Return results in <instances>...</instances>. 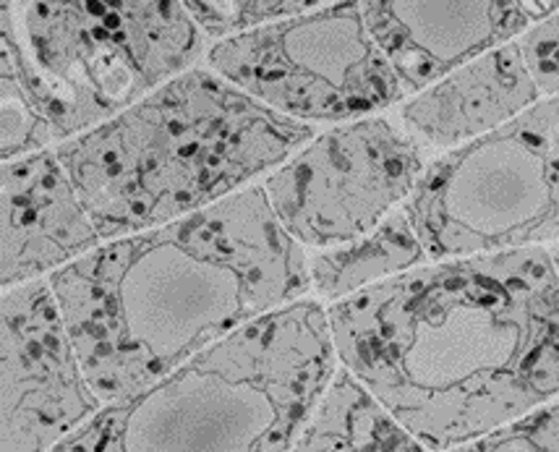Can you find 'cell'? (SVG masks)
Masks as SVG:
<instances>
[{"label": "cell", "mask_w": 559, "mask_h": 452, "mask_svg": "<svg viewBox=\"0 0 559 452\" xmlns=\"http://www.w3.org/2000/svg\"><path fill=\"white\" fill-rule=\"evenodd\" d=\"M328 314L337 361L429 452L559 395V283L542 246L424 264Z\"/></svg>", "instance_id": "obj_1"}, {"label": "cell", "mask_w": 559, "mask_h": 452, "mask_svg": "<svg viewBox=\"0 0 559 452\" xmlns=\"http://www.w3.org/2000/svg\"><path fill=\"white\" fill-rule=\"evenodd\" d=\"M103 403L155 384L311 288L304 243L264 186L159 228L112 238L48 277Z\"/></svg>", "instance_id": "obj_2"}, {"label": "cell", "mask_w": 559, "mask_h": 452, "mask_svg": "<svg viewBox=\"0 0 559 452\" xmlns=\"http://www.w3.org/2000/svg\"><path fill=\"white\" fill-rule=\"evenodd\" d=\"M314 136L311 123L194 66L56 152L103 241H112L249 189Z\"/></svg>", "instance_id": "obj_3"}, {"label": "cell", "mask_w": 559, "mask_h": 452, "mask_svg": "<svg viewBox=\"0 0 559 452\" xmlns=\"http://www.w3.org/2000/svg\"><path fill=\"white\" fill-rule=\"evenodd\" d=\"M335 369L330 314L301 298L105 403L50 452H288Z\"/></svg>", "instance_id": "obj_4"}, {"label": "cell", "mask_w": 559, "mask_h": 452, "mask_svg": "<svg viewBox=\"0 0 559 452\" xmlns=\"http://www.w3.org/2000/svg\"><path fill=\"white\" fill-rule=\"evenodd\" d=\"M3 163L58 147L194 69L181 0H0Z\"/></svg>", "instance_id": "obj_5"}, {"label": "cell", "mask_w": 559, "mask_h": 452, "mask_svg": "<svg viewBox=\"0 0 559 452\" xmlns=\"http://www.w3.org/2000/svg\"><path fill=\"white\" fill-rule=\"evenodd\" d=\"M403 212L431 262L559 238V95L426 165Z\"/></svg>", "instance_id": "obj_6"}, {"label": "cell", "mask_w": 559, "mask_h": 452, "mask_svg": "<svg viewBox=\"0 0 559 452\" xmlns=\"http://www.w3.org/2000/svg\"><path fill=\"white\" fill-rule=\"evenodd\" d=\"M204 58L246 95L304 123L358 121L408 99L361 0H332L215 39Z\"/></svg>", "instance_id": "obj_7"}, {"label": "cell", "mask_w": 559, "mask_h": 452, "mask_svg": "<svg viewBox=\"0 0 559 452\" xmlns=\"http://www.w3.org/2000/svg\"><path fill=\"white\" fill-rule=\"evenodd\" d=\"M426 170L418 139L388 118L337 123L264 181L283 228L304 246L356 241L408 202Z\"/></svg>", "instance_id": "obj_8"}, {"label": "cell", "mask_w": 559, "mask_h": 452, "mask_svg": "<svg viewBox=\"0 0 559 452\" xmlns=\"http://www.w3.org/2000/svg\"><path fill=\"white\" fill-rule=\"evenodd\" d=\"M3 452H50L103 408L50 281L3 294Z\"/></svg>", "instance_id": "obj_9"}, {"label": "cell", "mask_w": 559, "mask_h": 452, "mask_svg": "<svg viewBox=\"0 0 559 452\" xmlns=\"http://www.w3.org/2000/svg\"><path fill=\"white\" fill-rule=\"evenodd\" d=\"M361 11L408 97L531 29L518 0H361Z\"/></svg>", "instance_id": "obj_10"}, {"label": "cell", "mask_w": 559, "mask_h": 452, "mask_svg": "<svg viewBox=\"0 0 559 452\" xmlns=\"http://www.w3.org/2000/svg\"><path fill=\"white\" fill-rule=\"evenodd\" d=\"M56 147L3 163V290L103 246Z\"/></svg>", "instance_id": "obj_11"}, {"label": "cell", "mask_w": 559, "mask_h": 452, "mask_svg": "<svg viewBox=\"0 0 559 452\" xmlns=\"http://www.w3.org/2000/svg\"><path fill=\"white\" fill-rule=\"evenodd\" d=\"M542 97L521 39H512L411 95L401 118L418 142L455 150L510 123Z\"/></svg>", "instance_id": "obj_12"}, {"label": "cell", "mask_w": 559, "mask_h": 452, "mask_svg": "<svg viewBox=\"0 0 559 452\" xmlns=\"http://www.w3.org/2000/svg\"><path fill=\"white\" fill-rule=\"evenodd\" d=\"M288 452H429L345 367L335 369Z\"/></svg>", "instance_id": "obj_13"}, {"label": "cell", "mask_w": 559, "mask_h": 452, "mask_svg": "<svg viewBox=\"0 0 559 452\" xmlns=\"http://www.w3.org/2000/svg\"><path fill=\"white\" fill-rule=\"evenodd\" d=\"M429 262L421 238L405 212H392L384 223L356 241L332 246L311 259V285L319 296L341 301L353 294L403 275Z\"/></svg>", "instance_id": "obj_14"}, {"label": "cell", "mask_w": 559, "mask_h": 452, "mask_svg": "<svg viewBox=\"0 0 559 452\" xmlns=\"http://www.w3.org/2000/svg\"><path fill=\"white\" fill-rule=\"evenodd\" d=\"M207 39H223L254 26L298 16L328 0H181Z\"/></svg>", "instance_id": "obj_15"}, {"label": "cell", "mask_w": 559, "mask_h": 452, "mask_svg": "<svg viewBox=\"0 0 559 452\" xmlns=\"http://www.w3.org/2000/svg\"><path fill=\"white\" fill-rule=\"evenodd\" d=\"M444 452H559V403Z\"/></svg>", "instance_id": "obj_16"}, {"label": "cell", "mask_w": 559, "mask_h": 452, "mask_svg": "<svg viewBox=\"0 0 559 452\" xmlns=\"http://www.w3.org/2000/svg\"><path fill=\"white\" fill-rule=\"evenodd\" d=\"M521 48L542 95H559V13L531 26L521 37Z\"/></svg>", "instance_id": "obj_17"}, {"label": "cell", "mask_w": 559, "mask_h": 452, "mask_svg": "<svg viewBox=\"0 0 559 452\" xmlns=\"http://www.w3.org/2000/svg\"><path fill=\"white\" fill-rule=\"evenodd\" d=\"M518 5H521L523 16L528 19L531 26L559 13V0H518Z\"/></svg>", "instance_id": "obj_18"}, {"label": "cell", "mask_w": 559, "mask_h": 452, "mask_svg": "<svg viewBox=\"0 0 559 452\" xmlns=\"http://www.w3.org/2000/svg\"><path fill=\"white\" fill-rule=\"evenodd\" d=\"M549 257H551V264H555V272H557V283H559V249H549Z\"/></svg>", "instance_id": "obj_19"}, {"label": "cell", "mask_w": 559, "mask_h": 452, "mask_svg": "<svg viewBox=\"0 0 559 452\" xmlns=\"http://www.w3.org/2000/svg\"><path fill=\"white\" fill-rule=\"evenodd\" d=\"M328 3H332V0H328Z\"/></svg>", "instance_id": "obj_20"}]
</instances>
